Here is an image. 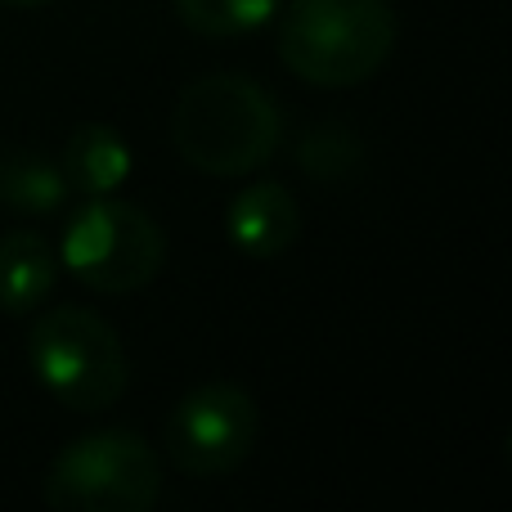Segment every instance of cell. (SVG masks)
<instances>
[{"label": "cell", "mask_w": 512, "mask_h": 512, "mask_svg": "<svg viewBox=\"0 0 512 512\" xmlns=\"http://www.w3.org/2000/svg\"><path fill=\"white\" fill-rule=\"evenodd\" d=\"M171 140L203 176H252L279 153L283 113L265 86L243 72H212L180 90Z\"/></svg>", "instance_id": "1"}, {"label": "cell", "mask_w": 512, "mask_h": 512, "mask_svg": "<svg viewBox=\"0 0 512 512\" xmlns=\"http://www.w3.org/2000/svg\"><path fill=\"white\" fill-rule=\"evenodd\" d=\"M396 14L387 0H292L279 27V59L310 86H360L387 63Z\"/></svg>", "instance_id": "2"}, {"label": "cell", "mask_w": 512, "mask_h": 512, "mask_svg": "<svg viewBox=\"0 0 512 512\" xmlns=\"http://www.w3.org/2000/svg\"><path fill=\"white\" fill-rule=\"evenodd\" d=\"M32 373L63 409L99 414L126 391V351L104 315L90 306H54L27 337Z\"/></svg>", "instance_id": "3"}, {"label": "cell", "mask_w": 512, "mask_h": 512, "mask_svg": "<svg viewBox=\"0 0 512 512\" xmlns=\"http://www.w3.org/2000/svg\"><path fill=\"white\" fill-rule=\"evenodd\" d=\"M59 256L86 288L126 297L158 279L162 261H167V239L144 207L99 194L86 198V207L68 221Z\"/></svg>", "instance_id": "4"}, {"label": "cell", "mask_w": 512, "mask_h": 512, "mask_svg": "<svg viewBox=\"0 0 512 512\" xmlns=\"http://www.w3.org/2000/svg\"><path fill=\"white\" fill-rule=\"evenodd\" d=\"M162 495L158 454L135 432H90L45 472V504L59 512H144Z\"/></svg>", "instance_id": "5"}, {"label": "cell", "mask_w": 512, "mask_h": 512, "mask_svg": "<svg viewBox=\"0 0 512 512\" xmlns=\"http://www.w3.org/2000/svg\"><path fill=\"white\" fill-rule=\"evenodd\" d=\"M261 436L256 400L234 382L189 391L167 418V450L185 477H225L252 454Z\"/></svg>", "instance_id": "6"}, {"label": "cell", "mask_w": 512, "mask_h": 512, "mask_svg": "<svg viewBox=\"0 0 512 512\" xmlns=\"http://www.w3.org/2000/svg\"><path fill=\"white\" fill-rule=\"evenodd\" d=\"M225 230L230 243L252 261H270V256L288 252L301 230V207L279 180H261L234 194L230 212H225Z\"/></svg>", "instance_id": "7"}, {"label": "cell", "mask_w": 512, "mask_h": 512, "mask_svg": "<svg viewBox=\"0 0 512 512\" xmlns=\"http://www.w3.org/2000/svg\"><path fill=\"white\" fill-rule=\"evenodd\" d=\"M59 261L45 234L36 230H9L0 239V310L5 315H27L54 292Z\"/></svg>", "instance_id": "8"}, {"label": "cell", "mask_w": 512, "mask_h": 512, "mask_svg": "<svg viewBox=\"0 0 512 512\" xmlns=\"http://www.w3.org/2000/svg\"><path fill=\"white\" fill-rule=\"evenodd\" d=\"M63 180L68 189H81L86 198L99 194H117L131 176V149L126 140L104 122H86L68 135V149H63Z\"/></svg>", "instance_id": "9"}, {"label": "cell", "mask_w": 512, "mask_h": 512, "mask_svg": "<svg viewBox=\"0 0 512 512\" xmlns=\"http://www.w3.org/2000/svg\"><path fill=\"white\" fill-rule=\"evenodd\" d=\"M68 198V180L54 162H45L32 149L0 153V203L23 216H45Z\"/></svg>", "instance_id": "10"}, {"label": "cell", "mask_w": 512, "mask_h": 512, "mask_svg": "<svg viewBox=\"0 0 512 512\" xmlns=\"http://www.w3.org/2000/svg\"><path fill=\"white\" fill-rule=\"evenodd\" d=\"M279 9V0H176V14L198 36H243L256 32Z\"/></svg>", "instance_id": "11"}, {"label": "cell", "mask_w": 512, "mask_h": 512, "mask_svg": "<svg viewBox=\"0 0 512 512\" xmlns=\"http://www.w3.org/2000/svg\"><path fill=\"white\" fill-rule=\"evenodd\" d=\"M364 144L346 126H310L297 144V162L315 180H342L360 167Z\"/></svg>", "instance_id": "12"}, {"label": "cell", "mask_w": 512, "mask_h": 512, "mask_svg": "<svg viewBox=\"0 0 512 512\" xmlns=\"http://www.w3.org/2000/svg\"><path fill=\"white\" fill-rule=\"evenodd\" d=\"M0 5H9V9H32V5H45V0H0Z\"/></svg>", "instance_id": "13"}]
</instances>
